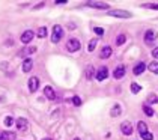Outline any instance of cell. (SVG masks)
Returning a JSON list of instances; mask_svg holds the SVG:
<instances>
[{
    "instance_id": "6da1fadb",
    "label": "cell",
    "mask_w": 158,
    "mask_h": 140,
    "mask_svg": "<svg viewBox=\"0 0 158 140\" xmlns=\"http://www.w3.org/2000/svg\"><path fill=\"white\" fill-rule=\"evenodd\" d=\"M63 35H65V32H63L62 26L56 24V26L53 27V35H51V42H53V44H57V42H60V39L63 38Z\"/></svg>"
},
{
    "instance_id": "7a4b0ae2",
    "label": "cell",
    "mask_w": 158,
    "mask_h": 140,
    "mask_svg": "<svg viewBox=\"0 0 158 140\" xmlns=\"http://www.w3.org/2000/svg\"><path fill=\"white\" fill-rule=\"evenodd\" d=\"M108 15H110V17H116V18H131V12L124 11V9H113V11H108Z\"/></svg>"
},
{
    "instance_id": "3957f363",
    "label": "cell",
    "mask_w": 158,
    "mask_h": 140,
    "mask_svg": "<svg viewBox=\"0 0 158 140\" xmlns=\"http://www.w3.org/2000/svg\"><path fill=\"white\" fill-rule=\"evenodd\" d=\"M66 48L69 50V51H78L80 50V41L78 39H75V38H71V39H68V42H66Z\"/></svg>"
},
{
    "instance_id": "277c9868",
    "label": "cell",
    "mask_w": 158,
    "mask_h": 140,
    "mask_svg": "<svg viewBox=\"0 0 158 140\" xmlns=\"http://www.w3.org/2000/svg\"><path fill=\"white\" fill-rule=\"evenodd\" d=\"M83 6H89V8H95V9H108L110 5L105 2H86Z\"/></svg>"
},
{
    "instance_id": "5b68a950",
    "label": "cell",
    "mask_w": 158,
    "mask_h": 140,
    "mask_svg": "<svg viewBox=\"0 0 158 140\" xmlns=\"http://www.w3.org/2000/svg\"><path fill=\"white\" fill-rule=\"evenodd\" d=\"M108 77V68L107 66H99V69L97 71V74H95V78L98 80V81H102V80H105Z\"/></svg>"
},
{
    "instance_id": "8992f818",
    "label": "cell",
    "mask_w": 158,
    "mask_h": 140,
    "mask_svg": "<svg viewBox=\"0 0 158 140\" xmlns=\"http://www.w3.org/2000/svg\"><path fill=\"white\" fill-rule=\"evenodd\" d=\"M157 38H158V33H157L155 30H152V29L146 30V33H145V42L151 44V42H154Z\"/></svg>"
},
{
    "instance_id": "52a82bcc",
    "label": "cell",
    "mask_w": 158,
    "mask_h": 140,
    "mask_svg": "<svg viewBox=\"0 0 158 140\" xmlns=\"http://www.w3.org/2000/svg\"><path fill=\"white\" fill-rule=\"evenodd\" d=\"M125 73H127V68H125V65H119V66L115 69V73H113V75H115V78H116V80H121V78L125 75Z\"/></svg>"
},
{
    "instance_id": "ba28073f",
    "label": "cell",
    "mask_w": 158,
    "mask_h": 140,
    "mask_svg": "<svg viewBox=\"0 0 158 140\" xmlns=\"http://www.w3.org/2000/svg\"><path fill=\"white\" fill-rule=\"evenodd\" d=\"M132 124L131 122H128V121H125V122H122V125H121V131L125 134V136H129V134H132Z\"/></svg>"
},
{
    "instance_id": "9c48e42d",
    "label": "cell",
    "mask_w": 158,
    "mask_h": 140,
    "mask_svg": "<svg viewBox=\"0 0 158 140\" xmlns=\"http://www.w3.org/2000/svg\"><path fill=\"white\" fill-rule=\"evenodd\" d=\"M33 36H35V32L33 30H26L24 33L21 35V42L23 44H29L33 39Z\"/></svg>"
},
{
    "instance_id": "30bf717a",
    "label": "cell",
    "mask_w": 158,
    "mask_h": 140,
    "mask_svg": "<svg viewBox=\"0 0 158 140\" xmlns=\"http://www.w3.org/2000/svg\"><path fill=\"white\" fill-rule=\"evenodd\" d=\"M111 53H113L111 47H110V45H104L102 48H101V51H99V57H101V59H108V57L111 56Z\"/></svg>"
},
{
    "instance_id": "8fae6325",
    "label": "cell",
    "mask_w": 158,
    "mask_h": 140,
    "mask_svg": "<svg viewBox=\"0 0 158 140\" xmlns=\"http://www.w3.org/2000/svg\"><path fill=\"white\" fill-rule=\"evenodd\" d=\"M95 74H97L95 68H94L92 65H87V66H86V71H84V77H86L87 80H92V78H95Z\"/></svg>"
},
{
    "instance_id": "7c38bea8",
    "label": "cell",
    "mask_w": 158,
    "mask_h": 140,
    "mask_svg": "<svg viewBox=\"0 0 158 140\" xmlns=\"http://www.w3.org/2000/svg\"><path fill=\"white\" fill-rule=\"evenodd\" d=\"M44 95L48 100H56V92H54V89L51 86H45L44 87Z\"/></svg>"
},
{
    "instance_id": "4fadbf2b",
    "label": "cell",
    "mask_w": 158,
    "mask_h": 140,
    "mask_svg": "<svg viewBox=\"0 0 158 140\" xmlns=\"http://www.w3.org/2000/svg\"><path fill=\"white\" fill-rule=\"evenodd\" d=\"M38 87H39V78L38 77H30L29 78V90L30 92H36Z\"/></svg>"
},
{
    "instance_id": "5bb4252c",
    "label": "cell",
    "mask_w": 158,
    "mask_h": 140,
    "mask_svg": "<svg viewBox=\"0 0 158 140\" xmlns=\"http://www.w3.org/2000/svg\"><path fill=\"white\" fill-rule=\"evenodd\" d=\"M145 69H146V63L145 62H139L137 65L134 66V74L135 75H140L142 73H145Z\"/></svg>"
},
{
    "instance_id": "9a60e30c",
    "label": "cell",
    "mask_w": 158,
    "mask_h": 140,
    "mask_svg": "<svg viewBox=\"0 0 158 140\" xmlns=\"http://www.w3.org/2000/svg\"><path fill=\"white\" fill-rule=\"evenodd\" d=\"M15 125H17L18 130H26L27 125H29V122H27V119H24V118H18V119L15 121Z\"/></svg>"
},
{
    "instance_id": "2e32d148",
    "label": "cell",
    "mask_w": 158,
    "mask_h": 140,
    "mask_svg": "<svg viewBox=\"0 0 158 140\" xmlns=\"http://www.w3.org/2000/svg\"><path fill=\"white\" fill-rule=\"evenodd\" d=\"M32 68H33V60L32 59H26L24 62H23V73L32 71Z\"/></svg>"
},
{
    "instance_id": "e0dca14e",
    "label": "cell",
    "mask_w": 158,
    "mask_h": 140,
    "mask_svg": "<svg viewBox=\"0 0 158 140\" xmlns=\"http://www.w3.org/2000/svg\"><path fill=\"white\" fill-rule=\"evenodd\" d=\"M121 113H122V107L119 104H115V106H113V108H111V111H110L111 118H118Z\"/></svg>"
},
{
    "instance_id": "ac0fdd59",
    "label": "cell",
    "mask_w": 158,
    "mask_h": 140,
    "mask_svg": "<svg viewBox=\"0 0 158 140\" xmlns=\"http://www.w3.org/2000/svg\"><path fill=\"white\" fill-rule=\"evenodd\" d=\"M137 128H139V133H140V136H143L145 133H148V125H146L143 121H140V122L137 124Z\"/></svg>"
},
{
    "instance_id": "d6986e66",
    "label": "cell",
    "mask_w": 158,
    "mask_h": 140,
    "mask_svg": "<svg viewBox=\"0 0 158 140\" xmlns=\"http://www.w3.org/2000/svg\"><path fill=\"white\" fill-rule=\"evenodd\" d=\"M2 136H3V139H5V140H15V139H17L15 133H11V131H3V133H2Z\"/></svg>"
},
{
    "instance_id": "ffe728a7",
    "label": "cell",
    "mask_w": 158,
    "mask_h": 140,
    "mask_svg": "<svg viewBox=\"0 0 158 140\" xmlns=\"http://www.w3.org/2000/svg\"><path fill=\"white\" fill-rule=\"evenodd\" d=\"M36 51V47H30V48H24V50H21L18 54L20 56H26V54H32V53H35Z\"/></svg>"
},
{
    "instance_id": "44dd1931",
    "label": "cell",
    "mask_w": 158,
    "mask_h": 140,
    "mask_svg": "<svg viewBox=\"0 0 158 140\" xmlns=\"http://www.w3.org/2000/svg\"><path fill=\"white\" fill-rule=\"evenodd\" d=\"M148 68L151 69V71H152L154 74H158V62H152V63H149V65H148Z\"/></svg>"
},
{
    "instance_id": "7402d4cb",
    "label": "cell",
    "mask_w": 158,
    "mask_h": 140,
    "mask_svg": "<svg viewBox=\"0 0 158 140\" xmlns=\"http://www.w3.org/2000/svg\"><path fill=\"white\" fill-rule=\"evenodd\" d=\"M142 90V86L140 84H137V83H131V92L132 93H139Z\"/></svg>"
},
{
    "instance_id": "603a6c76",
    "label": "cell",
    "mask_w": 158,
    "mask_h": 140,
    "mask_svg": "<svg viewBox=\"0 0 158 140\" xmlns=\"http://www.w3.org/2000/svg\"><path fill=\"white\" fill-rule=\"evenodd\" d=\"M36 35L39 38H45V36H47V27H39L38 32H36Z\"/></svg>"
},
{
    "instance_id": "cb8c5ba5",
    "label": "cell",
    "mask_w": 158,
    "mask_h": 140,
    "mask_svg": "<svg viewBox=\"0 0 158 140\" xmlns=\"http://www.w3.org/2000/svg\"><path fill=\"white\" fill-rule=\"evenodd\" d=\"M143 111H145V113H146V114L149 116V118H151V116H154V114H155V113H154V110H152V107H149L148 104H146V106L143 104Z\"/></svg>"
},
{
    "instance_id": "d4e9b609",
    "label": "cell",
    "mask_w": 158,
    "mask_h": 140,
    "mask_svg": "<svg viewBox=\"0 0 158 140\" xmlns=\"http://www.w3.org/2000/svg\"><path fill=\"white\" fill-rule=\"evenodd\" d=\"M148 103L149 104H157L158 103V97L155 95V93H151V95L148 97Z\"/></svg>"
},
{
    "instance_id": "484cf974",
    "label": "cell",
    "mask_w": 158,
    "mask_h": 140,
    "mask_svg": "<svg viewBox=\"0 0 158 140\" xmlns=\"http://www.w3.org/2000/svg\"><path fill=\"white\" fill-rule=\"evenodd\" d=\"M125 39H127L125 35H118V38H116V45H122V44H125Z\"/></svg>"
},
{
    "instance_id": "4316f807",
    "label": "cell",
    "mask_w": 158,
    "mask_h": 140,
    "mask_svg": "<svg viewBox=\"0 0 158 140\" xmlns=\"http://www.w3.org/2000/svg\"><path fill=\"white\" fill-rule=\"evenodd\" d=\"M97 44H98V39L94 38L92 41H90V44H89V51H94V50H95V47H97Z\"/></svg>"
},
{
    "instance_id": "83f0119b",
    "label": "cell",
    "mask_w": 158,
    "mask_h": 140,
    "mask_svg": "<svg viewBox=\"0 0 158 140\" xmlns=\"http://www.w3.org/2000/svg\"><path fill=\"white\" fill-rule=\"evenodd\" d=\"M142 139H145V140H154V136H152V133H145L143 136H142Z\"/></svg>"
},
{
    "instance_id": "f1b7e54d",
    "label": "cell",
    "mask_w": 158,
    "mask_h": 140,
    "mask_svg": "<svg viewBox=\"0 0 158 140\" xmlns=\"http://www.w3.org/2000/svg\"><path fill=\"white\" fill-rule=\"evenodd\" d=\"M12 124H14V119L11 118V116H8V118H5V125H6V127H11Z\"/></svg>"
},
{
    "instance_id": "f546056e",
    "label": "cell",
    "mask_w": 158,
    "mask_h": 140,
    "mask_svg": "<svg viewBox=\"0 0 158 140\" xmlns=\"http://www.w3.org/2000/svg\"><path fill=\"white\" fill-rule=\"evenodd\" d=\"M72 103H74V106L78 107V106H81V98H80V97H74V98H72Z\"/></svg>"
},
{
    "instance_id": "4dcf8cb0",
    "label": "cell",
    "mask_w": 158,
    "mask_h": 140,
    "mask_svg": "<svg viewBox=\"0 0 158 140\" xmlns=\"http://www.w3.org/2000/svg\"><path fill=\"white\" fill-rule=\"evenodd\" d=\"M94 32H95L97 35H99V36H101V35H104V29H102V27H95V29H94Z\"/></svg>"
},
{
    "instance_id": "1f68e13d",
    "label": "cell",
    "mask_w": 158,
    "mask_h": 140,
    "mask_svg": "<svg viewBox=\"0 0 158 140\" xmlns=\"http://www.w3.org/2000/svg\"><path fill=\"white\" fill-rule=\"evenodd\" d=\"M152 56H154L155 59H158V47H157V48H154V50H152Z\"/></svg>"
},
{
    "instance_id": "d6a6232c",
    "label": "cell",
    "mask_w": 158,
    "mask_h": 140,
    "mask_svg": "<svg viewBox=\"0 0 158 140\" xmlns=\"http://www.w3.org/2000/svg\"><path fill=\"white\" fill-rule=\"evenodd\" d=\"M143 8H151V9H158V5H143Z\"/></svg>"
},
{
    "instance_id": "836d02e7",
    "label": "cell",
    "mask_w": 158,
    "mask_h": 140,
    "mask_svg": "<svg viewBox=\"0 0 158 140\" xmlns=\"http://www.w3.org/2000/svg\"><path fill=\"white\" fill-rule=\"evenodd\" d=\"M66 0H56V5H65Z\"/></svg>"
},
{
    "instance_id": "e575fe53",
    "label": "cell",
    "mask_w": 158,
    "mask_h": 140,
    "mask_svg": "<svg viewBox=\"0 0 158 140\" xmlns=\"http://www.w3.org/2000/svg\"><path fill=\"white\" fill-rule=\"evenodd\" d=\"M0 140H5V139H3V136H2V133H0Z\"/></svg>"
},
{
    "instance_id": "d590c367",
    "label": "cell",
    "mask_w": 158,
    "mask_h": 140,
    "mask_svg": "<svg viewBox=\"0 0 158 140\" xmlns=\"http://www.w3.org/2000/svg\"><path fill=\"white\" fill-rule=\"evenodd\" d=\"M42 140H51V139H42Z\"/></svg>"
},
{
    "instance_id": "8d00e7d4",
    "label": "cell",
    "mask_w": 158,
    "mask_h": 140,
    "mask_svg": "<svg viewBox=\"0 0 158 140\" xmlns=\"http://www.w3.org/2000/svg\"><path fill=\"white\" fill-rule=\"evenodd\" d=\"M74 140H80V139H78V137H77V139H74Z\"/></svg>"
}]
</instances>
